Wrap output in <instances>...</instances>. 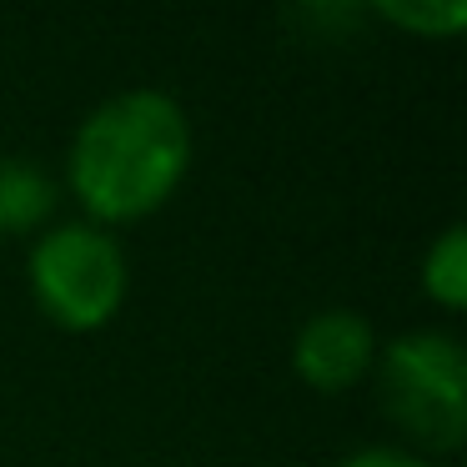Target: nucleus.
Masks as SVG:
<instances>
[{"mask_svg":"<svg viewBox=\"0 0 467 467\" xmlns=\"http://www.w3.org/2000/svg\"><path fill=\"white\" fill-rule=\"evenodd\" d=\"M192 161V131L166 91H121L81 121L71 186L101 222L146 216L176 192Z\"/></svg>","mask_w":467,"mask_h":467,"instance_id":"1","label":"nucleus"},{"mask_svg":"<svg viewBox=\"0 0 467 467\" xmlns=\"http://www.w3.org/2000/svg\"><path fill=\"white\" fill-rule=\"evenodd\" d=\"M377 392L402 432L422 442L462 447L467 432V357L442 332H407L377 362Z\"/></svg>","mask_w":467,"mask_h":467,"instance_id":"2","label":"nucleus"},{"mask_svg":"<svg viewBox=\"0 0 467 467\" xmlns=\"http://www.w3.org/2000/svg\"><path fill=\"white\" fill-rule=\"evenodd\" d=\"M36 306L66 332H96L126 296V256L101 226H56L31 252Z\"/></svg>","mask_w":467,"mask_h":467,"instance_id":"3","label":"nucleus"},{"mask_svg":"<svg viewBox=\"0 0 467 467\" xmlns=\"http://www.w3.org/2000/svg\"><path fill=\"white\" fill-rule=\"evenodd\" d=\"M372 327H367L362 312H347V306H332V312H317L312 322L296 332L292 342V367L322 392H337V387L357 382V377L372 367Z\"/></svg>","mask_w":467,"mask_h":467,"instance_id":"4","label":"nucleus"},{"mask_svg":"<svg viewBox=\"0 0 467 467\" xmlns=\"http://www.w3.org/2000/svg\"><path fill=\"white\" fill-rule=\"evenodd\" d=\"M56 182L26 156H0V236L31 232L51 216Z\"/></svg>","mask_w":467,"mask_h":467,"instance_id":"5","label":"nucleus"},{"mask_svg":"<svg viewBox=\"0 0 467 467\" xmlns=\"http://www.w3.org/2000/svg\"><path fill=\"white\" fill-rule=\"evenodd\" d=\"M422 286L442 306L467 302V226H447L422 262Z\"/></svg>","mask_w":467,"mask_h":467,"instance_id":"6","label":"nucleus"},{"mask_svg":"<svg viewBox=\"0 0 467 467\" xmlns=\"http://www.w3.org/2000/svg\"><path fill=\"white\" fill-rule=\"evenodd\" d=\"M372 16H382L392 26H407V31H422V36H447L457 26H467L462 0H377Z\"/></svg>","mask_w":467,"mask_h":467,"instance_id":"7","label":"nucleus"},{"mask_svg":"<svg viewBox=\"0 0 467 467\" xmlns=\"http://www.w3.org/2000/svg\"><path fill=\"white\" fill-rule=\"evenodd\" d=\"M337 467H427V462L412 452H402V447H362V452L342 457Z\"/></svg>","mask_w":467,"mask_h":467,"instance_id":"8","label":"nucleus"}]
</instances>
